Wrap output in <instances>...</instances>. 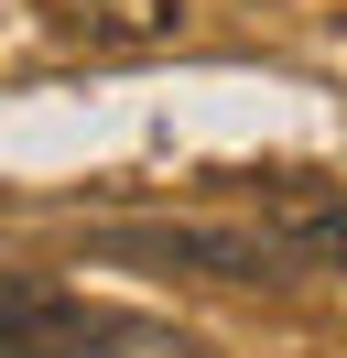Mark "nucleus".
I'll use <instances>...</instances> for the list:
<instances>
[{
  "instance_id": "2",
  "label": "nucleus",
  "mask_w": 347,
  "mask_h": 358,
  "mask_svg": "<svg viewBox=\"0 0 347 358\" xmlns=\"http://www.w3.org/2000/svg\"><path fill=\"white\" fill-rule=\"evenodd\" d=\"M87 326H98V304H76L65 282H43V271H0V358H76Z\"/></svg>"
},
{
  "instance_id": "5",
  "label": "nucleus",
  "mask_w": 347,
  "mask_h": 358,
  "mask_svg": "<svg viewBox=\"0 0 347 358\" xmlns=\"http://www.w3.org/2000/svg\"><path fill=\"white\" fill-rule=\"evenodd\" d=\"M76 358H206V348H195V336H174V326H141V315H98Z\"/></svg>"
},
{
  "instance_id": "4",
  "label": "nucleus",
  "mask_w": 347,
  "mask_h": 358,
  "mask_svg": "<svg viewBox=\"0 0 347 358\" xmlns=\"http://www.w3.org/2000/svg\"><path fill=\"white\" fill-rule=\"evenodd\" d=\"M282 250L315 271H347V196L325 185H282Z\"/></svg>"
},
{
  "instance_id": "1",
  "label": "nucleus",
  "mask_w": 347,
  "mask_h": 358,
  "mask_svg": "<svg viewBox=\"0 0 347 358\" xmlns=\"http://www.w3.org/2000/svg\"><path fill=\"white\" fill-rule=\"evenodd\" d=\"M98 261H163V271H206V282H282L293 250H282V228H98Z\"/></svg>"
},
{
  "instance_id": "3",
  "label": "nucleus",
  "mask_w": 347,
  "mask_h": 358,
  "mask_svg": "<svg viewBox=\"0 0 347 358\" xmlns=\"http://www.w3.org/2000/svg\"><path fill=\"white\" fill-rule=\"evenodd\" d=\"M33 11H43L55 44H87V55H152V44L185 33L174 0H33Z\"/></svg>"
}]
</instances>
